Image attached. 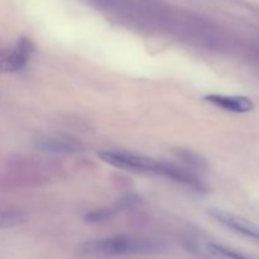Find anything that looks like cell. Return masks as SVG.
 I'll return each mask as SVG.
<instances>
[{
  "mask_svg": "<svg viewBox=\"0 0 259 259\" xmlns=\"http://www.w3.org/2000/svg\"><path fill=\"white\" fill-rule=\"evenodd\" d=\"M99 158L110 166L116 168L125 169L132 172H141V174H151L157 176H163L166 179H171L179 184L185 185L195 191H204L206 190L201 179L196 176L190 169L180 167L169 162L158 161V159L149 158V157L141 156V154L128 153L120 151H104L98 154Z\"/></svg>",
  "mask_w": 259,
  "mask_h": 259,
  "instance_id": "cell-1",
  "label": "cell"
},
{
  "mask_svg": "<svg viewBox=\"0 0 259 259\" xmlns=\"http://www.w3.org/2000/svg\"><path fill=\"white\" fill-rule=\"evenodd\" d=\"M162 249L163 245L157 240L115 235L81 243L76 247V254L81 258L89 259H113L157 254Z\"/></svg>",
  "mask_w": 259,
  "mask_h": 259,
  "instance_id": "cell-2",
  "label": "cell"
},
{
  "mask_svg": "<svg viewBox=\"0 0 259 259\" xmlns=\"http://www.w3.org/2000/svg\"><path fill=\"white\" fill-rule=\"evenodd\" d=\"M209 215L227 229L232 230V232L237 233V234L242 235L244 238H248V239L259 244V225L255 224V223L222 209L209 210Z\"/></svg>",
  "mask_w": 259,
  "mask_h": 259,
  "instance_id": "cell-3",
  "label": "cell"
},
{
  "mask_svg": "<svg viewBox=\"0 0 259 259\" xmlns=\"http://www.w3.org/2000/svg\"><path fill=\"white\" fill-rule=\"evenodd\" d=\"M34 51V46L27 38H20L10 51L0 52V72H15L25 66Z\"/></svg>",
  "mask_w": 259,
  "mask_h": 259,
  "instance_id": "cell-4",
  "label": "cell"
},
{
  "mask_svg": "<svg viewBox=\"0 0 259 259\" xmlns=\"http://www.w3.org/2000/svg\"><path fill=\"white\" fill-rule=\"evenodd\" d=\"M204 100L206 103L222 108L232 113H249L254 109V103L247 96L239 95H219V94H211L205 96Z\"/></svg>",
  "mask_w": 259,
  "mask_h": 259,
  "instance_id": "cell-5",
  "label": "cell"
},
{
  "mask_svg": "<svg viewBox=\"0 0 259 259\" xmlns=\"http://www.w3.org/2000/svg\"><path fill=\"white\" fill-rule=\"evenodd\" d=\"M40 148L46 152H56V153H75L80 151V146L73 142L65 141H46L39 144Z\"/></svg>",
  "mask_w": 259,
  "mask_h": 259,
  "instance_id": "cell-6",
  "label": "cell"
},
{
  "mask_svg": "<svg viewBox=\"0 0 259 259\" xmlns=\"http://www.w3.org/2000/svg\"><path fill=\"white\" fill-rule=\"evenodd\" d=\"M28 217L20 211H0V229L13 228L27 223Z\"/></svg>",
  "mask_w": 259,
  "mask_h": 259,
  "instance_id": "cell-7",
  "label": "cell"
},
{
  "mask_svg": "<svg viewBox=\"0 0 259 259\" xmlns=\"http://www.w3.org/2000/svg\"><path fill=\"white\" fill-rule=\"evenodd\" d=\"M209 250L212 255H215L219 259H255L249 257V255H245L243 253L237 252L234 249H230V248L225 247V245L222 244H209Z\"/></svg>",
  "mask_w": 259,
  "mask_h": 259,
  "instance_id": "cell-8",
  "label": "cell"
},
{
  "mask_svg": "<svg viewBox=\"0 0 259 259\" xmlns=\"http://www.w3.org/2000/svg\"><path fill=\"white\" fill-rule=\"evenodd\" d=\"M116 212H118V207H114V209H98L89 211L83 219H85L86 223H100L111 219Z\"/></svg>",
  "mask_w": 259,
  "mask_h": 259,
  "instance_id": "cell-9",
  "label": "cell"
}]
</instances>
